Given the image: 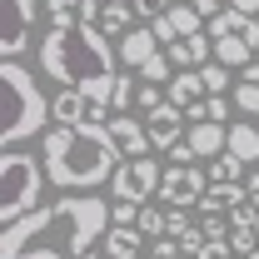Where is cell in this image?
Wrapping results in <instances>:
<instances>
[{"label": "cell", "mask_w": 259, "mask_h": 259, "mask_svg": "<svg viewBox=\"0 0 259 259\" xmlns=\"http://www.w3.org/2000/svg\"><path fill=\"white\" fill-rule=\"evenodd\" d=\"M115 50H120V65L140 70L145 60H155L164 45L155 40V30H130V35H120V40H115Z\"/></svg>", "instance_id": "7c38bea8"}, {"label": "cell", "mask_w": 259, "mask_h": 259, "mask_svg": "<svg viewBox=\"0 0 259 259\" xmlns=\"http://www.w3.org/2000/svg\"><path fill=\"white\" fill-rule=\"evenodd\" d=\"M160 180H164V169H160V160H155V155L120 160V169H115V199L145 204V199H155V194H160Z\"/></svg>", "instance_id": "8992f818"}, {"label": "cell", "mask_w": 259, "mask_h": 259, "mask_svg": "<svg viewBox=\"0 0 259 259\" xmlns=\"http://www.w3.org/2000/svg\"><path fill=\"white\" fill-rule=\"evenodd\" d=\"M164 95H169V105H180V110H194V105L209 95V90H204L199 70H175V80L164 85Z\"/></svg>", "instance_id": "5bb4252c"}, {"label": "cell", "mask_w": 259, "mask_h": 259, "mask_svg": "<svg viewBox=\"0 0 259 259\" xmlns=\"http://www.w3.org/2000/svg\"><path fill=\"white\" fill-rule=\"evenodd\" d=\"M130 20H135V5H110V0H105V5H100V20H95V25H100L105 35H115V40H120V35L135 30Z\"/></svg>", "instance_id": "ac0fdd59"}, {"label": "cell", "mask_w": 259, "mask_h": 259, "mask_svg": "<svg viewBox=\"0 0 259 259\" xmlns=\"http://www.w3.org/2000/svg\"><path fill=\"white\" fill-rule=\"evenodd\" d=\"M115 60L120 50L110 45V35L100 25H70V30H55L40 40V70L50 80H60L65 90H90V95L110 100L115 95Z\"/></svg>", "instance_id": "7a4b0ae2"}, {"label": "cell", "mask_w": 259, "mask_h": 259, "mask_svg": "<svg viewBox=\"0 0 259 259\" xmlns=\"http://www.w3.org/2000/svg\"><path fill=\"white\" fill-rule=\"evenodd\" d=\"M110 5H135V0H110Z\"/></svg>", "instance_id": "60d3db41"}, {"label": "cell", "mask_w": 259, "mask_h": 259, "mask_svg": "<svg viewBox=\"0 0 259 259\" xmlns=\"http://www.w3.org/2000/svg\"><path fill=\"white\" fill-rule=\"evenodd\" d=\"M185 140H190V150L199 155V160H220V155L229 150V130H225V125H209V120L190 125V135H185Z\"/></svg>", "instance_id": "4fadbf2b"}, {"label": "cell", "mask_w": 259, "mask_h": 259, "mask_svg": "<svg viewBox=\"0 0 259 259\" xmlns=\"http://www.w3.org/2000/svg\"><path fill=\"white\" fill-rule=\"evenodd\" d=\"M150 259H185V244H180V239H155Z\"/></svg>", "instance_id": "d6a6232c"}, {"label": "cell", "mask_w": 259, "mask_h": 259, "mask_svg": "<svg viewBox=\"0 0 259 259\" xmlns=\"http://www.w3.org/2000/svg\"><path fill=\"white\" fill-rule=\"evenodd\" d=\"M35 45V0H5V35H0V55L20 60Z\"/></svg>", "instance_id": "9c48e42d"}, {"label": "cell", "mask_w": 259, "mask_h": 259, "mask_svg": "<svg viewBox=\"0 0 259 259\" xmlns=\"http://www.w3.org/2000/svg\"><path fill=\"white\" fill-rule=\"evenodd\" d=\"M229 155H234V160H244V164L259 160V130L234 120V125H229Z\"/></svg>", "instance_id": "ffe728a7"}, {"label": "cell", "mask_w": 259, "mask_h": 259, "mask_svg": "<svg viewBox=\"0 0 259 259\" xmlns=\"http://www.w3.org/2000/svg\"><path fill=\"white\" fill-rule=\"evenodd\" d=\"M194 259H234V244H229V239H204V244L194 249Z\"/></svg>", "instance_id": "4dcf8cb0"}, {"label": "cell", "mask_w": 259, "mask_h": 259, "mask_svg": "<svg viewBox=\"0 0 259 259\" xmlns=\"http://www.w3.org/2000/svg\"><path fill=\"white\" fill-rule=\"evenodd\" d=\"M110 234V204L95 194H60L15 225H0V259H85Z\"/></svg>", "instance_id": "6da1fadb"}, {"label": "cell", "mask_w": 259, "mask_h": 259, "mask_svg": "<svg viewBox=\"0 0 259 259\" xmlns=\"http://www.w3.org/2000/svg\"><path fill=\"white\" fill-rule=\"evenodd\" d=\"M40 155H45L50 185H60L65 194H75V190L85 194L105 180H115V169L125 160L110 125H55V130H45Z\"/></svg>", "instance_id": "3957f363"}, {"label": "cell", "mask_w": 259, "mask_h": 259, "mask_svg": "<svg viewBox=\"0 0 259 259\" xmlns=\"http://www.w3.org/2000/svg\"><path fill=\"white\" fill-rule=\"evenodd\" d=\"M194 225H199L204 239H229V220H225V214H199Z\"/></svg>", "instance_id": "f546056e"}, {"label": "cell", "mask_w": 259, "mask_h": 259, "mask_svg": "<svg viewBox=\"0 0 259 259\" xmlns=\"http://www.w3.org/2000/svg\"><path fill=\"white\" fill-rule=\"evenodd\" d=\"M55 120L60 125H110L115 110H110V100L90 95V90H60L55 95Z\"/></svg>", "instance_id": "ba28073f"}, {"label": "cell", "mask_w": 259, "mask_h": 259, "mask_svg": "<svg viewBox=\"0 0 259 259\" xmlns=\"http://www.w3.org/2000/svg\"><path fill=\"white\" fill-rule=\"evenodd\" d=\"M185 125H190V115H185L180 105H160L155 115H145V135H150V150H155V155H169V150H175V145H180V140L190 135Z\"/></svg>", "instance_id": "30bf717a"}, {"label": "cell", "mask_w": 259, "mask_h": 259, "mask_svg": "<svg viewBox=\"0 0 259 259\" xmlns=\"http://www.w3.org/2000/svg\"><path fill=\"white\" fill-rule=\"evenodd\" d=\"M244 80H249V85H259V60L249 65V70H244Z\"/></svg>", "instance_id": "ab89813d"}, {"label": "cell", "mask_w": 259, "mask_h": 259, "mask_svg": "<svg viewBox=\"0 0 259 259\" xmlns=\"http://www.w3.org/2000/svg\"><path fill=\"white\" fill-rule=\"evenodd\" d=\"M229 10H239V15H259V0H229Z\"/></svg>", "instance_id": "74e56055"}, {"label": "cell", "mask_w": 259, "mask_h": 259, "mask_svg": "<svg viewBox=\"0 0 259 259\" xmlns=\"http://www.w3.org/2000/svg\"><path fill=\"white\" fill-rule=\"evenodd\" d=\"M169 5H175V0H135V10H140L145 20H160V15L169 10Z\"/></svg>", "instance_id": "836d02e7"}, {"label": "cell", "mask_w": 259, "mask_h": 259, "mask_svg": "<svg viewBox=\"0 0 259 259\" xmlns=\"http://www.w3.org/2000/svg\"><path fill=\"white\" fill-rule=\"evenodd\" d=\"M199 80H204V90H209V95H225V90H229V70H225L220 60L199 65Z\"/></svg>", "instance_id": "4316f807"}, {"label": "cell", "mask_w": 259, "mask_h": 259, "mask_svg": "<svg viewBox=\"0 0 259 259\" xmlns=\"http://www.w3.org/2000/svg\"><path fill=\"white\" fill-rule=\"evenodd\" d=\"M45 164H35V155L20 150H5L0 155V225H15L25 220L30 209H40L45 199Z\"/></svg>", "instance_id": "5b68a950"}, {"label": "cell", "mask_w": 259, "mask_h": 259, "mask_svg": "<svg viewBox=\"0 0 259 259\" xmlns=\"http://www.w3.org/2000/svg\"><path fill=\"white\" fill-rule=\"evenodd\" d=\"M140 249H145V234L135 225H110V234H105V254L110 259H140Z\"/></svg>", "instance_id": "9a60e30c"}, {"label": "cell", "mask_w": 259, "mask_h": 259, "mask_svg": "<svg viewBox=\"0 0 259 259\" xmlns=\"http://www.w3.org/2000/svg\"><path fill=\"white\" fill-rule=\"evenodd\" d=\"M135 95H140V85H135L130 75H120V80H115V95H110V110H115V115H130V110H135Z\"/></svg>", "instance_id": "484cf974"}, {"label": "cell", "mask_w": 259, "mask_h": 259, "mask_svg": "<svg viewBox=\"0 0 259 259\" xmlns=\"http://www.w3.org/2000/svg\"><path fill=\"white\" fill-rule=\"evenodd\" d=\"M110 135H115V145H120L125 160L155 155V150H150V135H145V115H140V120H135V115H115V120H110Z\"/></svg>", "instance_id": "8fae6325"}, {"label": "cell", "mask_w": 259, "mask_h": 259, "mask_svg": "<svg viewBox=\"0 0 259 259\" xmlns=\"http://www.w3.org/2000/svg\"><path fill=\"white\" fill-rule=\"evenodd\" d=\"M244 20H249V15H239V10H220V15H214V20H209V40H225V35H239L244 30Z\"/></svg>", "instance_id": "cb8c5ba5"}, {"label": "cell", "mask_w": 259, "mask_h": 259, "mask_svg": "<svg viewBox=\"0 0 259 259\" xmlns=\"http://www.w3.org/2000/svg\"><path fill=\"white\" fill-rule=\"evenodd\" d=\"M164 15L175 20V30H180V40H194V35H204V15L194 10L190 0H175V5H169Z\"/></svg>", "instance_id": "d6986e66"}, {"label": "cell", "mask_w": 259, "mask_h": 259, "mask_svg": "<svg viewBox=\"0 0 259 259\" xmlns=\"http://www.w3.org/2000/svg\"><path fill=\"white\" fill-rule=\"evenodd\" d=\"M169 160H175V164H194V160H199V155H194V150H190V140H180V145L169 150Z\"/></svg>", "instance_id": "d590c367"}, {"label": "cell", "mask_w": 259, "mask_h": 259, "mask_svg": "<svg viewBox=\"0 0 259 259\" xmlns=\"http://www.w3.org/2000/svg\"><path fill=\"white\" fill-rule=\"evenodd\" d=\"M239 175H244V160H234V155H220V160H209V185H239Z\"/></svg>", "instance_id": "603a6c76"}, {"label": "cell", "mask_w": 259, "mask_h": 259, "mask_svg": "<svg viewBox=\"0 0 259 259\" xmlns=\"http://www.w3.org/2000/svg\"><path fill=\"white\" fill-rule=\"evenodd\" d=\"M190 214H185V209H169V239H185V234H190Z\"/></svg>", "instance_id": "e575fe53"}, {"label": "cell", "mask_w": 259, "mask_h": 259, "mask_svg": "<svg viewBox=\"0 0 259 259\" xmlns=\"http://www.w3.org/2000/svg\"><path fill=\"white\" fill-rule=\"evenodd\" d=\"M254 259H259V254H254Z\"/></svg>", "instance_id": "b9f144b4"}, {"label": "cell", "mask_w": 259, "mask_h": 259, "mask_svg": "<svg viewBox=\"0 0 259 259\" xmlns=\"http://www.w3.org/2000/svg\"><path fill=\"white\" fill-rule=\"evenodd\" d=\"M190 115V125H199V120H209V125H225L229 120V105H225V95H204L194 110H185Z\"/></svg>", "instance_id": "44dd1931"}, {"label": "cell", "mask_w": 259, "mask_h": 259, "mask_svg": "<svg viewBox=\"0 0 259 259\" xmlns=\"http://www.w3.org/2000/svg\"><path fill=\"white\" fill-rule=\"evenodd\" d=\"M190 5L204 15V20H214V15H220V0H190Z\"/></svg>", "instance_id": "8d00e7d4"}, {"label": "cell", "mask_w": 259, "mask_h": 259, "mask_svg": "<svg viewBox=\"0 0 259 259\" xmlns=\"http://www.w3.org/2000/svg\"><path fill=\"white\" fill-rule=\"evenodd\" d=\"M239 204H249L244 185H209V194L199 199V214H225V209H239Z\"/></svg>", "instance_id": "2e32d148"}, {"label": "cell", "mask_w": 259, "mask_h": 259, "mask_svg": "<svg viewBox=\"0 0 259 259\" xmlns=\"http://www.w3.org/2000/svg\"><path fill=\"white\" fill-rule=\"evenodd\" d=\"M234 110H244V115H259V85L239 80V85H234Z\"/></svg>", "instance_id": "f1b7e54d"}, {"label": "cell", "mask_w": 259, "mask_h": 259, "mask_svg": "<svg viewBox=\"0 0 259 259\" xmlns=\"http://www.w3.org/2000/svg\"><path fill=\"white\" fill-rule=\"evenodd\" d=\"M110 225H140V204L115 199V209H110Z\"/></svg>", "instance_id": "1f68e13d"}, {"label": "cell", "mask_w": 259, "mask_h": 259, "mask_svg": "<svg viewBox=\"0 0 259 259\" xmlns=\"http://www.w3.org/2000/svg\"><path fill=\"white\" fill-rule=\"evenodd\" d=\"M140 80H145V85H169V80H175V65H169V55H155V60H145L140 65Z\"/></svg>", "instance_id": "d4e9b609"}, {"label": "cell", "mask_w": 259, "mask_h": 259, "mask_svg": "<svg viewBox=\"0 0 259 259\" xmlns=\"http://www.w3.org/2000/svg\"><path fill=\"white\" fill-rule=\"evenodd\" d=\"M140 234H145V239H169V214H164V209H155V204H140Z\"/></svg>", "instance_id": "7402d4cb"}, {"label": "cell", "mask_w": 259, "mask_h": 259, "mask_svg": "<svg viewBox=\"0 0 259 259\" xmlns=\"http://www.w3.org/2000/svg\"><path fill=\"white\" fill-rule=\"evenodd\" d=\"M209 194V175L199 169V164H169L160 180V199L169 204V209H190V204H199Z\"/></svg>", "instance_id": "52a82bcc"}, {"label": "cell", "mask_w": 259, "mask_h": 259, "mask_svg": "<svg viewBox=\"0 0 259 259\" xmlns=\"http://www.w3.org/2000/svg\"><path fill=\"white\" fill-rule=\"evenodd\" d=\"M0 85H5V120H0V145L15 150L20 140H35L55 120V100L35 85V75L20 60H0Z\"/></svg>", "instance_id": "277c9868"}, {"label": "cell", "mask_w": 259, "mask_h": 259, "mask_svg": "<svg viewBox=\"0 0 259 259\" xmlns=\"http://www.w3.org/2000/svg\"><path fill=\"white\" fill-rule=\"evenodd\" d=\"M160 105H169V95H164V85H140V95H135V110L155 115Z\"/></svg>", "instance_id": "83f0119b"}, {"label": "cell", "mask_w": 259, "mask_h": 259, "mask_svg": "<svg viewBox=\"0 0 259 259\" xmlns=\"http://www.w3.org/2000/svg\"><path fill=\"white\" fill-rule=\"evenodd\" d=\"M214 60L225 70H249L254 65V45L239 40V35H225V40H214Z\"/></svg>", "instance_id": "e0dca14e"}, {"label": "cell", "mask_w": 259, "mask_h": 259, "mask_svg": "<svg viewBox=\"0 0 259 259\" xmlns=\"http://www.w3.org/2000/svg\"><path fill=\"white\" fill-rule=\"evenodd\" d=\"M244 190H249V204H259V175H249V180H244Z\"/></svg>", "instance_id": "f35d334b"}]
</instances>
